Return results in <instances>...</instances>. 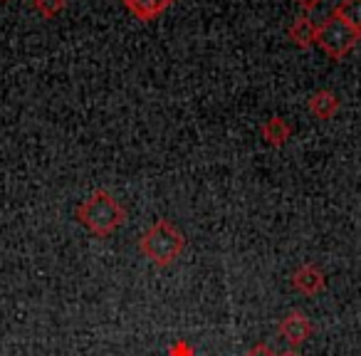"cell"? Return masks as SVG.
<instances>
[{"instance_id":"1","label":"cell","mask_w":361,"mask_h":356,"mask_svg":"<svg viewBox=\"0 0 361 356\" xmlns=\"http://www.w3.org/2000/svg\"><path fill=\"white\" fill-rule=\"evenodd\" d=\"M139 247L154 265L169 267L180 257V252L186 247V240H183L180 231H176L173 223L166 221V218H159V221L141 235Z\"/></svg>"},{"instance_id":"2","label":"cell","mask_w":361,"mask_h":356,"mask_svg":"<svg viewBox=\"0 0 361 356\" xmlns=\"http://www.w3.org/2000/svg\"><path fill=\"white\" fill-rule=\"evenodd\" d=\"M77 218H80V223H85L97 238H106L124 223L126 213L109 191H94L80 208H77Z\"/></svg>"},{"instance_id":"3","label":"cell","mask_w":361,"mask_h":356,"mask_svg":"<svg viewBox=\"0 0 361 356\" xmlns=\"http://www.w3.org/2000/svg\"><path fill=\"white\" fill-rule=\"evenodd\" d=\"M361 32L354 30L349 23H344L339 16H331L317 27V42L322 45V50L331 57V60H341L344 55H349L354 50V45L359 42Z\"/></svg>"},{"instance_id":"4","label":"cell","mask_w":361,"mask_h":356,"mask_svg":"<svg viewBox=\"0 0 361 356\" xmlns=\"http://www.w3.org/2000/svg\"><path fill=\"white\" fill-rule=\"evenodd\" d=\"M277 329H280L282 339L290 346L305 344V341L314 334V324H312V321L307 319V314H302V312H290V314L280 321Z\"/></svg>"},{"instance_id":"5","label":"cell","mask_w":361,"mask_h":356,"mask_svg":"<svg viewBox=\"0 0 361 356\" xmlns=\"http://www.w3.org/2000/svg\"><path fill=\"white\" fill-rule=\"evenodd\" d=\"M292 285H295V290L302 292V295L314 297L326 287V277H324V272H322L319 267L312 265V262H307V265H302L300 270L295 272V277H292Z\"/></svg>"},{"instance_id":"6","label":"cell","mask_w":361,"mask_h":356,"mask_svg":"<svg viewBox=\"0 0 361 356\" xmlns=\"http://www.w3.org/2000/svg\"><path fill=\"white\" fill-rule=\"evenodd\" d=\"M262 136H265V141L270 146L280 149V146H285L287 139L292 136V126L287 124L285 119H280V116H270V119L262 124Z\"/></svg>"},{"instance_id":"7","label":"cell","mask_w":361,"mask_h":356,"mask_svg":"<svg viewBox=\"0 0 361 356\" xmlns=\"http://www.w3.org/2000/svg\"><path fill=\"white\" fill-rule=\"evenodd\" d=\"M336 109H339V99H336L331 92L322 90V92H317V94H312L310 111L317 119H331V116L336 114Z\"/></svg>"},{"instance_id":"8","label":"cell","mask_w":361,"mask_h":356,"mask_svg":"<svg viewBox=\"0 0 361 356\" xmlns=\"http://www.w3.org/2000/svg\"><path fill=\"white\" fill-rule=\"evenodd\" d=\"M290 40L300 47H310L317 42V25L310 20V18H297L290 25Z\"/></svg>"},{"instance_id":"9","label":"cell","mask_w":361,"mask_h":356,"mask_svg":"<svg viewBox=\"0 0 361 356\" xmlns=\"http://www.w3.org/2000/svg\"><path fill=\"white\" fill-rule=\"evenodd\" d=\"M124 3L141 20H151V18H156L161 11H166L171 6V0H124Z\"/></svg>"},{"instance_id":"10","label":"cell","mask_w":361,"mask_h":356,"mask_svg":"<svg viewBox=\"0 0 361 356\" xmlns=\"http://www.w3.org/2000/svg\"><path fill=\"white\" fill-rule=\"evenodd\" d=\"M334 16H339L344 23H349L354 30L361 32V0H341Z\"/></svg>"},{"instance_id":"11","label":"cell","mask_w":361,"mask_h":356,"mask_svg":"<svg viewBox=\"0 0 361 356\" xmlns=\"http://www.w3.org/2000/svg\"><path fill=\"white\" fill-rule=\"evenodd\" d=\"M35 8L45 18H55L65 11V0H35Z\"/></svg>"},{"instance_id":"12","label":"cell","mask_w":361,"mask_h":356,"mask_svg":"<svg viewBox=\"0 0 361 356\" xmlns=\"http://www.w3.org/2000/svg\"><path fill=\"white\" fill-rule=\"evenodd\" d=\"M169 356H196V351H193V346L188 341H178V344L171 346Z\"/></svg>"},{"instance_id":"13","label":"cell","mask_w":361,"mask_h":356,"mask_svg":"<svg viewBox=\"0 0 361 356\" xmlns=\"http://www.w3.org/2000/svg\"><path fill=\"white\" fill-rule=\"evenodd\" d=\"M245 356H277V354L267 344H257V346H252V349L247 351Z\"/></svg>"},{"instance_id":"14","label":"cell","mask_w":361,"mask_h":356,"mask_svg":"<svg viewBox=\"0 0 361 356\" xmlns=\"http://www.w3.org/2000/svg\"><path fill=\"white\" fill-rule=\"evenodd\" d=\"M297 3H300L302 8H307V11H312L314 6H319L322 0H297Z\"/></svg>"},{"instance_id":"15","label":"cell","mask_w":361,"mask_h":356,"mask_svg":"<svg viewBox=\"0 0 361 356\" xmlns=\"http://www.w3.org/2000/svg\"><path fill=\"white\" fill-rule=\"evenodd\" d=\"M277 356H300V351L290 349V351H282V354H277Z\"/></svg>"}]
</instances>
